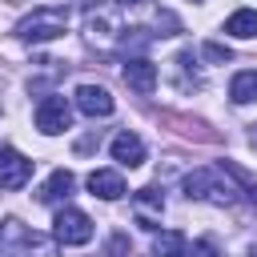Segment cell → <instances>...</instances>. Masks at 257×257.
Here are the masks:
<instances>
[{"label":"cell","mask_w":257,"mask_h":257,"mask_svg":"<svg viewBox=\"0 0 257 257\" xmlns=\"http://www.w3.org/2000/svg\"><path fill=\"white\" fill-rule=\"evenodd\" d=\"M64 28H68V12L64 8H36L16 24V36L28 40V44H44V40H56Z\"/></svg>","instance_id":"obj_1"},{"label":"cell","mask_w":257,"mask_h":257,"mask_svg":"<svg viewBox=\"0 0 257 257\" xmlns=\"http://www.w3.org/2000/svg\"><path fill=\"white\" fill-rule=\"evenodd\" d=\"M185 193L189 201H213V205H233L237 193L221 181V169H193L185 177Z\"/></svg>","instance_id":"obj_2"},{"label":"cell","mask_w":257,"mask_h":257,"mask_svg":"<svg viewBox=\"0 0 257 257\" xmlns=\"http://www.w3.org/2000/svg\"><path fill=\"white\" fill-rule=\"evenodd\" d=\"M52 233H56L60 245H88V241H92V221H88V213L64 205V209L56 213V221H52Z\"/></svg>","instance_id":"obj_3"},{"label":"cell","mask_w":257,"mask_h":257,"mask_svg":"<svg viewBox=\"0 0 257 257\" xmlns=\"http://www.w3.org/2000/svg\"><path fill=\"white\" fill-rule=\"evenodd\" d=\"M36 128H40L44 137H56V133L72 128V104H68L64 96H44V100L36 104Z\"/></svg>","instance_id":"obj_4"},{"label":"cell","mask_w":257,"mask_h":257,"mask_svg":"<svg viewBox=\"0 0 257 257\" xmlns=\"http://www.w3.org/2000/svg\"><path fill=\"white\" fill-rule=\"evenodd\" d=\"M28 181H32V161L20 149L4 145L0 149V189H24Z\"/></svg>","instance_id":"obj_5"},{"label":"cell","mask_w":257,"mask_h":257,"mask_svg":"<svg viewBox=\"0 0 257 257\" xmlns=\"http://www.w3.org/2000/svg\"><path fill=\"white\" fill-rule=\"evenodd\" d=\"M72 100H76V108H80L84 116H108V112L116 108L112 92H108V88H100V84H76Z\"/></svg>","instance_id":"obj_6"},{"label":"cell","mask_w":257,"mask_h":257,"mask_svg":"<svg viewBox=\"0 0 257 257\" xmlns=\"http://www.w3.org/2000/svg\"><path fill=\"white\" fill-rule=\"evenodd\" d=\"M124 84H128L133 92L149 96V92L157 88V64H153V60H145V56H133V60H124Z\"/></svg>","instance_id":"obj_7"},{"label":"cell","mask_w":257,"mask_h":257,"mask_svg":"<svg viewBox=\"0 0 257 257\" xmlns=\"http://www.w3.org/2000/svg\"><path fill=\"white\" fill-rule=\"evenodd\" d=\"M108 153H112V161H116V165H124V169L145 165V141H141L137 133H120V137H112Z\"/></svg>","instance_id":"obj_8"},{"label":"cell","mask_w":257,"mask_h":257,"mask_svg":"<svg viewBox=\"0 0 257 257\" xmlns=\"http://www.w3.org/2000/svg\"><path fill=\"white\" fill-rule=\"evenodd\" d=\"M88 189H92V197H100V201H120L128 189H124V177L116 173V169H92L88 173Z\"/></svg>","instance_id":"obj_9"},{"label":"cell","mask_w":257,"mask_h":257,"mask_svg":"<svg viewBox=\"0 0 257 257\" xmlns=\"http://www.w3.org/2000/svg\"><path fill=\"white\" fill-rule=\"evenodd\" d=\"M116 32H120V28H116V16H112V12H104V8H100V12H88V40H92V44H112Z\"/></svg>","instance_id":"obj_10"},{"label":"cell","mask_w":257,"mask_h":257,"mask_svg":"<svg viewBox=\"0 0 257 257\" xmlns=\"http://www.w3.org/2000/svg\"><path fill=\"white\" fill-rule=\"evenodd\" d=\"M72 185H76V177L68 173V169H56L48 181H44V189L36 193L44 205H52V201H68V193H72Z\"/></svg>","instance_id":"obj_11"},{"label":"cell","mask_w":257,"mask_h":257,"mask_svg":"<svg viewBox=\"0 0 257 257\" xmlns=\"http://www.w3.org/2000/svg\"><path fill=\"white\" fill-rule=\"evenodd\" d=\"M185 253H189L185 233L165 229V233H157V237H153V257H185Z\"/></svg>","instance_id":"obj_12"},{"label":"cell","mask_w":257,"mask_h":257,"mask_svg":"<svg viewBox=\"0 0 257 257\" xmlns=\"http://www.w3.org/2000/svg\"><path fill=\"white\" fill-rule=\"evenodd\" d=\"M229 96H233V104H253V100H257V68L237 72V76L229 80Z\"/></svg>","instance_id":"obj_13"},{"label":"cell","mask_w":257,"mask_h":257,"mask_svg":"<svg viewBox=\"0 0 257 257\" xmlns=\"http://www.w3.org/2000/svg\"><path fill=\"white\" fill-rule=\"evenodd\" d=\"M225 32H229V36H237V40L257 36V8H237V12L225 20Z\"/></svg>","instance_id":"obj_14"},{"label":"cell","mask_w":257,"mask_h":257,"mask_svg":"<svg viewBox=\"0 0 257 257\" xmlns=\"http://www.w3.org/2000/svg\"><path fill=\"white\" fill-rule=\"evenodd\" d=\"M161 209H165V197H161L157 189H141V193H137V217H141L145 229H153L149 221H153V213H161Z\"/></svg>","instance_id":"obj_15"},{"label":"cell","mask_w":257,"mask_h":257,"mask_svg":"<svg viewBox=\"0 0 257 257\" xmlns=\"http://www.w3.org/2000/svg\"><path fill=\"white\" fill-rule=\"evenodd\" d=\"M185 257H217V245H213L209 237H201V241L193 245V253H185Z\"/></svg>","instance_id":"obj_16"},{"label":"cell","mask_w":257,"mask_h":257,"mask_svg":"<svg viewBox=\"0 0 257 257\" xmlns=\"http://www.w3.org/2000/svg\"><path fill=\"white\" fill-rule=\"evenodd\" d=\"M205 56H209V60H229V48H221V44H205Z\"/></svg>","instance_id":"obj_17"},{"label":"cell","mask_w":257,"mask_h":257,"mask_svg":"<svg viewBox=\"0 0 257 257\" xmlns=\"http://www.w3.org/2000/svg\"><path fill=\"white\" fill-rule=\"evenodd\" d=\"M249 145L257 149V124H249Z\"/></svg>","instance_id":"obj_18"},{"label":"cell","mask_w":257,"mask_h":257,"mask_svg":"<svg viewBox=\"0 0 257 257\" xmlns=\"http://www.w3.org/2000/svg\"><path fill=\"white\" fill-rule=\"evenodd\" d=\"M120 4H124V8H128V4H145V0H120Z\"/></svg>","instance_id":"obj_19"},{"label":"cell","mask_w":257,"mask_h":257,"mask_svg":"<svg viewBox=\"0 0 257 257\" xmlns=\"http://www.w3.org/2000/svg\"><path fill=\"white\" fill-rule=\"evenodd\" d=\"M0 245H4V233H0Z\"/></svg>","instance_id":"obj_20"},{"label":"cell","mask_w":257,"mask_h":257,"mask_svg":"<svg viewBox=\"0 0 257 257\" xmlns=\"http://www.w3.org/2000/svg\"><path fill=\"white\" fill-rule=\"evenodd\" d=\"M249 257H257V249H253V253H249Z\"/></svg>","instance_id":"obj_21"}]
</instances>
